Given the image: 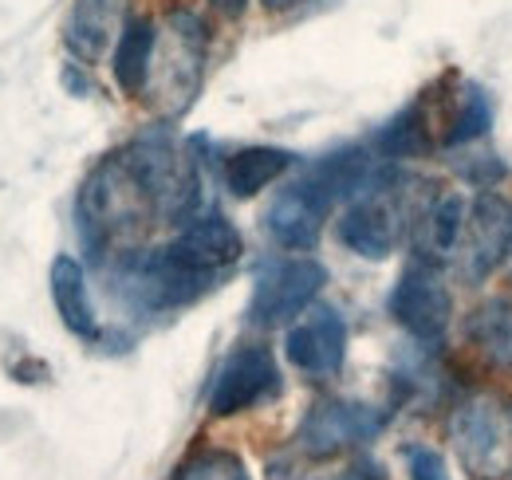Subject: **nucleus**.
Wrapping results in <instances>:
<instances>
[{
  "mask_svg": "<svg viewBox=\"0 0 512 480\" xmlns=\"http://www.w3.org/2000/svg\"><path fill=\"white\" fill-rule=\"evenodd\" d=\"M390 315L398 327H406L414 339L422 343H438L449 331L453 319V300L449 288L438 280V272L414 264L398 276L394 292H390Z\"/></svg>",
  "mask_w": 512,
  "mask_h": 480,
  "instance_id": "nucleus-9",
  "label": "nucleus"
},
{
  "mask_svg": "<svg viewBox=\"0 0 512 480\" xmlns=\"http://www.w3.org/2000/svg\"><path fill=\"white\" fill-rule=\"evenodd\" d=\"M493 122V111H489V99L481 87L473 83H461L457 95H453V115H449V130H446V146H465L473 138H481Z\"/></svg>",
  "mask_w": 512,
  "mask_h": 480,
  "instance_id": "nucleus-20",
  "label": "nucleus"
},
{
  "mask_svg": "<svg viewBox=\"0 0 512 480\" xmlns=\"http://www.w3.org/2000/svg\"><path fill=\"white\" fill-rule=\"evenodd\" d=\"M406 465H410V480H449L446 461L426 445H410L406 449Z\"/></svg>",
  "mask_w": 512,
  "mask_h": 480,
  "instance_id": "nucleus-22",
  "label": "nucleus"
},
{
  "mask_svg": "<svg viewBox=\"0 0 512 480\" xmlns=\"http://www.w3.org/2000/svg\"><path fill=\"white\" fill-rule=\"evenodd\" d=\"M225 20H237V16H245V8H249V0H209Z\"/></svg>",
  "mask_w": 512,
  "mask_h": 480,
  "instance_id": "nucleus-24",
  "label": "nucleus"
},
{
  "mask_svg": "<svg viewBox=\"0 0 512 480\" xmlns=\"http://www.w3.org/2000/svg\"><path fill=\"white\" fill-rule=\"evenodd\" d=\"M398 237H402V205L390 197L386 185H371V193H363L339 221V240L367 260L390 256Z\"/></svg>",
  "mask_w": 512,
  "mask_h": 480,
  "instance_id": "nucleus-12",
  "label": "nucleus"
},
{
  "mask_svg": "<svg viewBox=\"0 0 512 480\" xmlns=\"http://www.w3.org/2000/svg\"><path fill=\"white\" fill-rule=\"evenodd\" d=\"M178 480H253L245 461L229 449H201L182 465Z\"/></svg>",
  "mask_w": 512,
  "mask_h": 480,
  "instance_id": "nucleus-21",
  "label": "nucleus"
},
{
  "mask_svg": "<svg viewBox=\"0 0 512 480\" xmlns=\"http://www.w3.org/2000/svg\"><path fill=\"white\" fill-rule=\"evenodd\" d=\"M119 24H123V0H75L64 32L71 56L83 63L103 60L107 48L115 44Z\"/></svg>",
  "mask_w": 512,
  "mask_h": 480,
  "instance_id": "nucleus-14",
  "label": "nucleus"
},
{
  "mask_svg": "<svg viewBox=\"0 0 512 480\" xmlns=\"http://www.w3.org/2000/svg\"><path fill=\"white\" fill-rule=\"evenodd\" d=\"M453 449L473 477H501L512 469V406L497 394H473L449 421Z\"/></svg>",
  "mask_w": 512,
  "mask_h": 480,
  "instance_id": "nucleus-2",
  "label": "nucleus"
},
{
  "mask_svg": "<svg viewBox=\"0 0 512 480\" xmlns=\"http://www.w3.org/2000/svg\"><path fill=\"white\" fill-rule=\"evenodd\" d=\"M327 284V268L312 256L276 260L256 276L253 300H249V323L253 327H280L308 311L312 300Z\"/></svg>",
  "mask_w": 512,
  "mask_h": 480,
  "instance_id": "nucleus-5",
  "label": "nucleus"
},
{
  "mask_svg": "<svg viewBox=\"0 0 512 480\" xmlns=\"http://www.w3.org/2000/svg\"><path fill=\"white\" fill-rule=\"evenodd\" d=\"M331 205H335L331 193H327L312 174H304L296 185H288V189L268 205L264 225H268V233H272L276 244L304 252V248H316Z\"/></svg>",
  "mask_w": 512,
  "mask_h": 480,
  "instance_id": "nucleus-10",
  "label": "nucleus"
},
{
  "mask_svg": "<svg viewBox=\"0 0 512 480\" xmlns=\"http://www.w3.org/2000/svg\"><path fill=\"white\" fill-rule=\"evenodd\" d=\"M335 480H386V473L375 465V461H355L351 469H343Z\"/></svg>",
  "mask_w": 512,
  "mask_h": 480,
  "instance_id": "nucleus-23",
  "label": "nucleus"
},
{
  "mask_svg": "<svg viewBox=\"0 0 512 480\" xmlns=\"http://www.w3.org/2000/svg\"><path fill=\"white\" fill-rule=\"evenodd\" d=\"M280 394V366L268 347H237L221 362L213 390H209V414L213 418H233L245 414L260 402Z\"/></svg>",
  "mask_w": 512,
  "mask_h": 480,
  "instance_id": "nucleus-7",
  "label": "nucleus"
},
{
  "mask_svg": "<svg viewBox=\"0 0 512 480\" xmlns=\"http://www.w3.org/2000/svg\"><path fill=\"white\" fill-rule=\"evenodd\" d=\"M386 414L363 402H347V398H323L308 410V418L300 425L296 441L308 457H335L343 449L367 445L383 433Z\"/></svg>",
  "mask_w": 512,
  "mask_h": 480,
  "instance_id": "nucleus-6",
  "label": "nucleus"
},
{
  "mask_svg": "<svg viewBox=\"0 0 512 480\" xmlns=\"http://www.w3.org/2000/svg\"><path fill=\"white\" fill-rule=\"evenodd\" d=\"M75 217H79V237H83L87 252L95 260H103L107 244L134 237L142 225L158 221L150 189L142 185L127 150L111 154L107 162H99L91 170V178L83 181V189H79Z\"/></svg>",
  "mask_w": 512,
  "mask_h": 480,
  "instance_id": "nucleus-1",
  "label": "nucleus"
},
{
  "mask_svg": "<svg viewBox=\"0 0 512 480\" xmlns=\"http://www.w3.org/2000/svg\"><path fill=\"white\" fill-rule=\"evenodd\" d=\"M154 48H158V28H154V20L138 16V20H127V24H123L111 67H115V83H119L127 95H142V91H146Z\"/></svg>",
  "mask_w": 512,
  "mask_h": 480,
  "instance_id": "nucleus-16",
  "label": "nucleus"
},
{
  "mask_svg": "<svg viewBox=\"0 0 512 480\" xmlns=\"http://www.w3.org/2000/svg\"><path fill=\"white\" fill-rule=\"evenodd\" d=\"M469 343L493 366H512V296L485 300L465 323Z\"/></svg>",
  "mask_w": 512,
  "mask_h": 480,
  "instance_id": "nucleus-18",
  "label": "nucleus"
},
{
  "mask_svg": "<svg viewBox=\"0 0 512 480\" xmlns=\"http://www.w3.org/2000/svg\"><path fill=\"white\" fill-rule=\"evenodd\" d=\"M142 185L150 189L154 213L158 221H186L197 209L201 197V178H197V162L190 154L166 138V134H146L127 150Z\"/></svg>",
  "mask_w": 512,
  "mask_h": 480,
  "instance_id": "nucleus-3",
  "label": "nucleus"
},
{
  "mask_svg": "<svg viewBox=\"0 0 512 480\" xmlns=\"http://www.w3.org/2000/svg\"><path fill=\"white\" fill-rule=\"evenodd\" d=\"M292 162L296 158L288 150H280V146H245V150H237L229 158L225 185H229L233 197H256L264 185H272L280 174H288Z\"/></svg>",
  "mask_w": 512,
  "mask_h": 480,
  "instance_id": "nucleus-17",
  "label": "nucleus"
},
{
  "mask_svg": "<svg viewBox=\"0 0 512 480\" xmlns=\"http://www.w3.org/2000/svg\"><path fill=\"white\" fill-rule=\"evenodd\" d=\"M465 213H469V205L457 193L438 197L422 213V221H418V252L422 256H434V260L453 256L457 244H461V233H465Z\"/></svg>",
  "mask_w": 512,
  "mask_h": 480,
  "instance_id": "nucleus-19",
  "label": "nucleus"
},
{
  "mask_svg": "<svg viewBox=\"0 0 512 480\" xmlns=\"http://www.w3.org/2000/svg\"><path fill=\"white\" fill-rule=\"evenodd\" d=\"M166 252L186 268L193 276H201V280H217V276H225L237 260H241V252H245V244H241V233H237V225L229 221V217H221V213H205V217H197L193 225L182 229V237L174 240V244H166Z\"/></svg>",
  "mask_w": 512,
  "mask_h": 480,
  "instance_id": "nucleus-11",
  "label": "nucleus"
},
{
  "mask_svg": "<svg viewBox=\"0 0 512 480\" xmlns=\"http://www.w3.org/2000/svg\"><path fill=\"white\" fill-rule=\"evenodd\" d=\"M284 347H288V359L296 370H304L312 378H331L343 370V359H347V323L339 311L320 307L288 331Z\"/></svg>",
  "mask_w": 512,
  "mask_h": 480,
  "instance_id": "nucleus-13",
  "label": "nucleus"
},
{
  "mask_svg": "<svg viewBox=\"0 0 512 480\" xmlns=\"http://www.w3.org/2000/svg\"><path fill=\"white\" fill-rule=\"evenodd\" d=\"M296 4H300V0H264L268 12H284V8H296Z\"/></svg>",
  "mask_w": 512,
  "mask_h": 480,
  "instance_id": "nucleus-25",
  "label": "nucleus"
},
{
  "mask_svg": "<svg viewBox=\"0 0 512 480\" xmlns=\"http://www.w3.org/2000/svg\"><path fill=\"white\" fill-rule=\"evenodd\" d=\"M512 252V201L501 193H481L465 213V233L457 256L469 280L493 276Z\"/></svg>",
  "mask_w": 512,
  "mask_h": 480,
  "instance_id": "nucleus-8",
  "label": "nucleus"
},
{
  "mask_svg": "<svg viewBox=\"0 0 512 480\" xmlns=\"http://www.w3.org/2000/svg\"><path fill=\"white\" fill-rule=\"evenodd\" d=\"M48 284H52V303H56L67 331L79 335V339H99V315H95V303L87 292L83 264L75 256H56L52 272H48Z\"/></svg>",
  "mask_w": 512,
  "mask_h": 480,
  "instance_id": "nucleus-15",
  "label": "nucleus"
},
{
  "mask_svg": "<svg viewBox=\"0 0 512 480\" xmlns=\"http://www.w3.org/2000/svg\"><path fill=\"white\" fill-rule=\"evenodd\" d=\"M170 40L162 52L154 48L150 63V91L166 115H182L193 103L201 87V60H205V24L193 12H174L170 16Z\"/></svg>",
  "mask_w": 512,
  "mask_h": 480,
  "instance_id": "nucleus-4",
  "label": "nucleus"
}]
</instances>
